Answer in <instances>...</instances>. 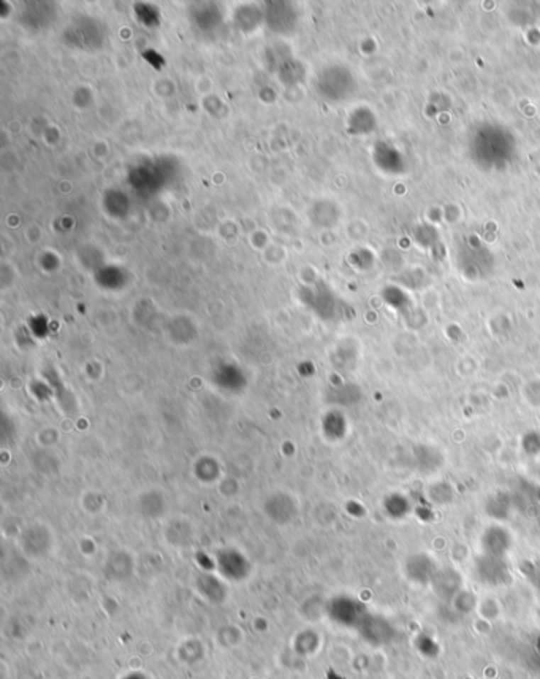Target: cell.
Masks as SVG:
<instances>
[]
</instances>
